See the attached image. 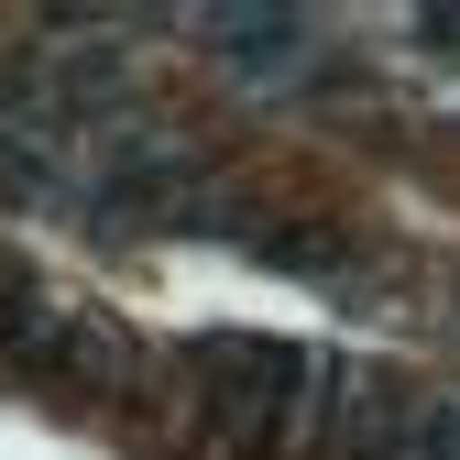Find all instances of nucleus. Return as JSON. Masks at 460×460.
Masks as SVG:
<instances>
[{
  "instance_id": "obj_6",
  "label": "nucleus",
  "mask_w": 460,
  "mask_h": 460,
  "mask_svg": "<svg viewBox=\"0 0 460 460\" xmlns=\"http://www.w3.org/2000/svg\"><path fill=\"white\" fill-rule=\"evenodd\" d=\"M417 33L428 44H460V12H417Z\"/></svg>"
},
{
  "instance_id": "obj_5",
  "label": "nucleus",
  "mask_w": 460,
  "mask_h": 460,
  "mask_svg": "<svg viewBox=\"0 0 460 460\" xmlns=\"http://www.w3.org/2000/svg\"><path fill=\"white\" fill-rule=\"evenodd\" d=\"M0 198H55V164L33 143H0Z\"/></svg>"
},
{
  "instance_id": "obj_4",
  "label": "nucleus",
  "mask_w": 460,
  "mask_h": 460,
  "mask_svg": "<svg viewBox=\"0 0 460 460\" xmlns=\"http://www.w3.org/2000/svg\"><path fill=\"white\" fill-rule=\"evenodd\" d=\"M252 252L274 274H351V230L340 219H274V230H252Z\"/></svg>"
},
{
  "instance_id": "obj_1",
  "label": "nucleus",
  "mask_w": 460,
  "mask_h": 460,
  "mask_svg": "<svg viewBox=\"0 0 460 460\" xmlns=\"http://www.w3.org/2000/svg\"><path fill=\"white\" fill-rule=\"evenodd\" d=\"M187 394H198V428L230 460H274L285 438L307 428L318 362L296 351V340H263V329H208L187 351Z\"/></svg>"
},
{
  "instance_id": "obj_2",
  "label": "nucleus",
  "mask_w": 460,
  "mask_h": 460,
  "mask_svg": "<svg viewBox=\"0 0 460 460\" xmlns=\"http://www.w3.org/2000/svg\"><path fill=\"white\" fill-rule=\"evenodd\" d=\"M406 428H417V394L394 373H340V384L307 394V428L296 438H307V460H394Z\"/></svg>"
},
{
  "instance_id": "obj_3",
  "label": "nucleus",
  "mask_w": 460,
  "mask_h": 460,
  "mask_svg": "<svg viewBox=\"0 0 460 460\" xmlns=\"http://www.w3.org/2000/svg\"><path fill=\"white\" fill-rule=\"evenodd\" d=\"M208 44L242 77H285V66H307V12H208Z\"/></svg>"
},
{
  "instance_id": "obj_7",
  "label": "nucleus",
  "mask_w": 460,
  "mask_h": 460,
  "mask_svg": "<svg viewBox=\"0 0 460 460\" xmlns=\"http://www.w3.org/2000/svg\"><path fill=\"white\" fill-rule=\"evenodd\" d=\"M0 285H12V274H0Z\"/></svg>"
}]
</instances>
